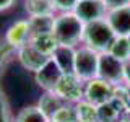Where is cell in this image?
<instances>
[{
	"mask_svg": "<svg viewBox=\"0 0 130 122\" xmlns=\"http://www.w3.org/2000/svg\"><path fill=\"white\" fill-rule=\"evenodd\" d=\"M52 34L55 36V39L59 41V44L78 47V46L83 44L85 23L81 21L73 11L55 13Z\"/></svg>",
	"mask_w": 130,
	"mask_h": 122,
	"instance_id": "cell-1",
	"label": "cell"
},
{
	"mask_svg": "<svg viewBox=\"0 0 130 122\" xmlns=\"http://www.w3.org/2000/svg\"><path fill=\"white\" fill-rule=\"evenodd\" d=\"M114 39H116V33H114V29L111 28V24L107 23L106 18L85 24L83 46L103 54V52L109 51Z\"/></svg>",
	"mask_w": 130,
	"mask_h": 122,
	"instance_id": "cell-2",
	"label": "cell"
},
{
	"mask_svg": "<svg viewBox=\"0 0 130 122\" xmlns=\"http://www.w3.org/2000/svg\"><path fill=\"white\" fill-rule=\"evenodd\" d=\"M99 67V52L93 51L86 46H78L75 51V75L80 80L88 81L98 77Z\"/></svg>",
	"mask_w": 130,
	"mask_h": 122,
	"instance_id": "cell-3",
	"label": "cell"
},
{
	"mask_svg": "<svg viewBox=\"0 0 130 122\" xmlns=\"http://www.w3.org/2000/svg\"><path fill=\"white\" fill-rule=\"evenodd\" d=\"M54 93L62 98L63 103L76 104L78 101L85 99V81L80 80L75 73H63Z\"/></svg>",
	"mask_w": 130,
	"mask_h": 122,
	"instance_id": "cell-4",
	"label": "cell"
},
{
	"mask_svg": "<svg viewBox=\"0 0 130 122\" xmlns=\"http://www.w3.org/2000/svg\"><path fill=\"white\" fill-rule=\"evenodd\" d=\"M124 70L125 64L117 60L114 55L109 52H103L99 54V67H98V77L111 85H122L124 83Z\"/></svg>",
	"mask_w": 130,
	"mask_h": 122,
	"instance_id": "cell-5",
	"label": "cell"
},
{
	"mask_svg": "<svg viewBox=\"0 0 130 122\" xmlns=\"http://www.w3.org/2000/svg\"><path fill=\"white\" fill-rule=\"evenodd\" d=\"M114 85L99 77L85 81V99L94 106H103L114 98Z\"/></svg>",
	"mask_w": 130,
	"mask_h": 122,
	"instance_id": "cell-6",
	"label": "cell"
},
{
	"mask_svg": "<svg viewBox=\"0 0 130 122\" xmlns=\"http://www.w3.org/2000/svg\"><path fill=\"white\" fill-rule=\"evenodd\" d=\"M31 38H32V33H31V26H29V20L28 18H21V20L13 21L7 28L5 36H3V39L11 47H15L16 51L20 47L26 46L28 42H31Z\"/></svg>",
	"mask_w": 130,
	"mask_h": 122,
	"instance_id": "cell-7",
	"label": "cell"
},
{
	"mask_svg": "<svg viewBox=\"0 0 130 122\" xmlns=\"http://www.w3.org/2000/svg\"><path fill=\"white\" fill-rule=\"evenodd\" d=\"M16 59L20 60V64H21L28 72L36 73L47 64V60L51 59V57L44 55L42 52H39L31 42H28L26 46L20 47L18 51H16Z\"/></svg>",
	"mask_w": 130,
	"mask_h": 122,
	"instance_id": "cell-8",
	"label": "cell"
},
{
	"mask_svg": "<svg viewBox=\"0 0 130 122\" xmlns=\"http://www.w3.org/2000/svg\"><path fill=\"white\" fill-rule=\"evenodd\" d=\"M73 13L86 24V23H93L106 18L107 10H106L103 0H80L76 3L75 10H73Z\"/></svg>",
	"mask_w": 130,
	"mask_h": 122,
	"instance_id": "cell-9",
	"label": "cell"
},
{
	"mask_svg": "<svg viewBox=\"0 0 130 122\" xmlns=\"http://www.w3.org/2000/svg\"><path fill=\"white\" fill-rule=\"evenodd\" d=\"M62 77H63V72L60 70V67L52 59H49L47 64L44 65L41 70H38L34 73L36 83H38L44 91H54Z\"/></svg>",
	"mask_w": 130,
	"mask_h": 122,
	"instance_id": "cell-10",
	"label": "cell"
},
{
	"mask_svg": "<svg viewBox=\"0 0 130 122\" xmlns=\"http://www.w3.org/2000/svg\"><path fill=\"white\" fill-rule=\"evenodd\" d=\"M106 20L111 24L116 36H130V5L107 11Z\"/></svg>",
	"mask_w": 130,
	"mask_h": 122,
	"instance_id": "cell-11",
	"label": "cell"
},
{
	"mask_svg": "<svg viewBox=\"0 0 130 122\" xmlns=\"http://www.w3.org/2000/svg\"><path fill=\"white\" fill-rule=\"evenodd\" d=\"M75 51L76 47L59 44L51 59L59 65L63 73H73L75 72Z\"/></svg>",
	"mask_w": 130,
	"mask_h": 122,
	"instance_id": "cell-12",
	"label": "cell"
},
{
	"mask_svg": "<svg viewBox=\"0 0 130 122\" xmlns=\"http://www.w3.org/2000/svg\"><path fill=\"white\" fill-rule=\"evenodd\" d=\"M98 112H99V120L101 122H119L122 117L127 114V109L125 106L117 101L116 98H112L109 103H106L103 106L98 108Z\"/></svg>",
	"mask_w": 130,
	"mask_h": 122,
	"instance_id": "cell-13",
	"label": "cell"
},
{
	"mask_svg": "<svg viewBox=\"0 0 130 122\" xmlns=\"http://www.w3.org/2000/svg\"><path fill=\"white\" fill-rule=\"evenodd\" d=\"M63 104L65 103L62 101V98L54 91H44V95L41 96L39 101H38V106L41 108V111L46 114L49 119H52V116H54Z\"/></svg>",
	"mask_w": 130,
	"mask_h": 122,
	"instance_id": "cell-14",
	"label": "cell"
},
{
	"mask_svg": "<svg viewBox=\"0 0 130 122\" xmlns=\"http://www.w3.org/2000/svg\"><path fill=\"white\" fill-rule=\"evenodd\" d=\"M31 44L38 49L39 52H42L44 55L52 57L54 51L59 46V41L55 39V36L52 33H46V34H38L31 38Z\"/></svg>",
	"mask_w": 130,
	"mask_h": 122,
	"instance_id": "cell-15",
	"label": "cell"
},
{
	"mask_svg": "<svg viewBox=\"0 0 130 122\" xmlns=\"http://www.w3.org/2000/svg\"><path fill=\"white\" fill-rule=\"evenodd\" d=\"M13 122H51V119L41 111L38 104L36 106H26L20 109L13 117Z\"/></svg>",
	"mask_w": 130,
	"mask_h": 122,
	"instance_id": "cell-16",
	"label": "cell"
},
{
	"mask_svg": "<svg viewBox=\"0 0 130 122\" xmlns=\"http://www.w3.org/2000/svg\"><path fill=\"white\" fill-rule=\"evenodd\" d=\"M109 54L114 55L120 62H128L130 60V38L128 36H116L114 42L109 47Z\"/></svg>",
	"mask_w": 130,
	"mask_h": 122,
	"instance_id": "cell-17",
	"label": "cell"
},
{
	"mask_svg": "<svg viewBox=\"0 0 130 122\" xmlns=\"http://www.w3.org/2000/svg\"><path fill=\"white\" fill-rule=\"evenodd\" d=\"M24 10H26L28 16H42L57 13L51 0H24Z\"/></svg>",
	"mask_w": 130,
	"mask_h": 122,
	"instance_id": "cell-18",
	"label": "cell"
},
{
	"mask_svg": "<svg viewBox=\"0 0 130 122\" xmlns=\"http://www.w3.org/2000/svg\"><path fill=\"white\" fill-rule=\"evenodd\" d=\"M54 18L55 15H42V16H28L32 36L52 33L54 29Z\"/></svg>",
	"mask_w": 130,
	"mask_h": 122,
	"instance_id": "cell-19",
	"label": "cell"
},
{
	"mask_svg": "<svg viewBox=\"0 0 130 122\" xmlns=\"http://www.w3.org/2000/svg\"><path fill=\"white\" fill-rule=\"evenodd\" d=\"M75 112H76L78 122H98L99 120L98 106L88 103L86 99H81L75 104Z\"/></svg>",
	"mask_w": 130,
	"mask_h": 122,
	"instance_id": "cell-20",
	"label": "cell"
},
{
	"mask_svg": "<svg viewBox=\"0 0 130 122\" xmlns=\"http://www.w3.org/2000/svg\"><path fill=\"white\" fill-rule=\"evenodd\" d=\"M51 122H78V119H76V112H75V104L65 103L62 108L52 116Z\"/></svg>",
	"mask_w": 130,
	"mask_h": 122,
	"instance_id": "cell-21",
	"label": "cell"
},
{
	"mask_svg": "<svg viewBox=\"0 0 130 122\" xmlns=\"http://www.w3.org/2000/svg\"><path fill=\"white\" fill-rule=\"evenodd\" d=\"M13 57H16V49L11 47L5 39L0 41V73L5 70V67Z\"/></svg>",
	"mask_w": 130,
	"mask_h": 122,
	"instance_id": "cell-22",
	"label": "cell"
},
{
	"mask_svg": "<svg viewBox=\"0 0 130 122\" xmlns=\"http://www.w3.org/2000/svg\"><path fill=\"white\" fill-rule=\"evenodd\" d=\"M54 5L57 13H67V11H73L76 7V3L80 0H51Z\"/></svg>",
	"mask_w": 130,
	"mask_h": 122,
	"instance_id": "cell-23",
	"label": "cell"
},
{
	"mask_svg": "<svg viewBox=\"0 0 130 122\" xmlns=\"http://www.w3.org/2000/svg\"><path fill=\"white\" fill-rule=\"evenodd\" d=\"M0 122H13V117L10 114V108H8L7 98H5L2 86H0Z\"/></svg>",
	"mask_w": 130,
	"mask_h": 122,
	"instance_id": "cell-24",
	"label": "cell"
},
{
	"mask_svg": "<svg viewBox=\"0 0 130 122\" xmlns=\"http://www.w3.org/2000/svg\"><path fill=\"white\" fill-rule=\"evenodd\" d=\"M103 3L106 10L111 11V10H117V8H122V7H128L130 0H103Z\"/></svg>",
	"mask_w": 130,
	"mask_h": 122,
	"instance_id": "cell-25",
	"label": "cell"
},
{
	"mask_svg": "<svg viewBox=\"0 0 130 122\" xmlns=\"http://www.w3.org/2000/svg\"><path fill=\"white\" fill-rule=\"evenodd\" d=\"M16 0H0V11H7L15 5Z\"/></svg>",
	"mask_w": 130,
	"mask_h": 122,
	"instance_id": "cell-26",
	"label": "cell"
},
{
	"mask_svg": "<svg viewBox=\"0 0 130 122\" xmlns=\"http://www.w3.org/2000/svg\"><path fill=\"white\" fill-rule=\"evenodd\" d=\"M124 83L130 85V60L125 62V70H124Z\"/></svg>",
	"mask_w": 130,
	"mask_h": 122,
	"instance_id": "cell-27",
	"label": "cell"
},
{
	"mask_svg": "<svg viewBox=\"0 0 130 122\" xmlns=\"http://www.w3.org/2000/svg\"><path fill=\"white\" fill-rule=\"evenodd\" d=\"M119 122H130V114H125V116L122 117V119H120Z\"/></svg>",
	"mask_w": 130,
	"mask_h": 122,
	"instance_id": "cell-28",
	"label": "cell"
},
{
	"mask_svg": "<svg viewBox=\"0 0 130 122\" xmlns=\"http://www.w3.org/2000/svg\"><path fill=\"white\" fill-rule=\"evenodd\" d=\"M98 122H101V120H98Z\"/></svg>",
	"mask_w": 130,
	"mask_h": 122,
	"instance_id": "cell-29",
	"label": "cell"
},
{
	"mask_svg": "<svg viewBox=\"0 0 130 122\" xmlns=\"http://www.w3.org/2000/svg\"><path fill=\"white\" fill-rule=\"evenodd\" d=\"M128 38H130V36H128Z\"/></svg>",
	"mask_w": 130,
	"mask_h": 122,
	"instance_id": "cell-30",
	"label": "cell"
}]
</instances>
